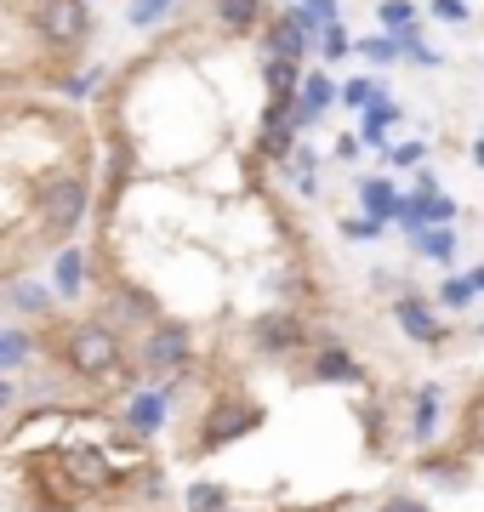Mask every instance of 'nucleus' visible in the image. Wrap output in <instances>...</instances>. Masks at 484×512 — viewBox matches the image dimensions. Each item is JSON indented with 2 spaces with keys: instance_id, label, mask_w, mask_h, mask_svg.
Returning a JSON list of instances; mask_svg holds the SVG:
<instances>
[{
  "instance_id": "nucleus-1",
  "label": "nucleus",
  "mask_w": 484,
  "mask_h": 512,
  "mask_svg": "<svg viewBox=\"0 0 484 512\" xmlns=\"http://www.w3.org/2000/svg\"><path fill=\"white\" fill-rule=\"evenodd\" d=\"M57 353H63V365H69V376H80V382H103V376H114L120 370V330L109 325V319H80V325H69L63 336H57Z\"/></svg>"
},
{
  "instance_id": "nucleus-2",
  "label": "nucleus",
  "mask_w": 484,
  "mask_h": 512,
  "mask_svg": "<svg viewBox=\"0 0 484 512\" xmlns=\"http://www.w3.org/2000/svg\"><path fill=\"white\" fill-rule=\"evenodd\" d=\"M86 205H92V188L80 177H52L40 188V205H35V222L46 239H69L86 222Z\"/></svg>"
},
{
  "instance_id": "nucleus-3",
  "label": "nucleus",
  "mask_w": 484,
  "mask_h": 512,
  "mask_svg": "<svg viewBox=\"0 0 484 512\" xmlns=\"http://www.w3.org/2000/svg\"><path fill=\"white\" fill-rule=\"evenodd\" d=\"M29 23H35V35L46 46H80L92 35V6L86 0H35Z\"/></svg>"
},
{
  "instance_id": "nucleus-4",
  "label": "nucleus",
  "mask_w": 484,
  "mask_h": 512,
  "mask_svg": "<svg viewBox=\"0 0 484 512\" xmlns=\"http://www.w3.org/2000/svg\"><path fill=\"white\" fill-rule=\"evenodd\" d=\"M143 365L160 370V376H183L188 370V325L160 319V325L149 330V342H143Z\"/></svg>"
},
{
  "instance_id": "nucleus-5",
  "label": "nucleus",
  "mask_w": 484,
  "mask_h": 512,
  "mask_svg": "<svg viewBox=\"0 0 484 512\" xmlns=\"http://www.w3.org/2000/svg\"><path fill=\"white\" fill-rule=\"evenodd\" d=\"M211 433H205V450H217L223 439H245L251 427H262V404H251V399H228V404H217L211 410V421H205Z\"/></svg>"
},
{
  "instance_id": "nucleus-6",
  "label": "nucleus",
  "mask_w": 484,
  "mask_h": 512,
  "mask_svg": "<svg viewBox=\"0 0 484 512\" xmlns=\"http://www.w3.org/2000/svg\"><path fill=\"white\" fill-rule=\"evenodd\" d=\"M251 342H257V353L285 359V353H297L308 342V330L297 325V313H262L257 325H251Z\"/></svg>"
},
{
  "instance_id": "nucleus-7",
  "label": "nucleus",
  "mask_w": 484,
  "mask_h": 512,
  "mask_svg": "<svg viewBox=\"0 0 484 512\" xmlns=\"http://www.w3.org/2000/svg\"><path fill=\"white\" fill-rule=\"evenodd\" d=\"M393 319H399V330H405L410 342H422V348H439V342H445V325H439L433 302H422L416 291L393 302Z\"/></svg>"
},
{
  "instance_id": "nucleus-8",
  "label": "nucleus",
  "mask_w": 484,
  "mask_h": 512,
  "mask_svg": "<svg viewBox=\"0 0 484 512\" xmlns=\"http://www.w3.org/2000/svg\"><path fill=\"white\" fill-rule=\"evenodd\" d=\"M314 382H336V387H365V365H359L354 353H342V342H325L314 353Z\"/></svg>"
},
{
  "instance_id": "nucleus-9",
  "label": "nucleus",
  "mask_w": 484,
  "mask_h": 512,
  "mask_svg": "<svg viewBox=\"0 0 484 512\" xmlns=\"http://www.w3.org/2000/svg\"><path fill=\"white\" fill-rule=\"evenodd\" d=\"M439 399H445V387L439 382H422L416 387V399H410V444H416V450H428L433 444V433H439Z\"/></svg>"
},
{
  "instance_id": "nucleus-10",
  "label": "nucleus",
  "mask_w": 484,
  "mask_h": 512,
  "mask_svg": "<svg viewBox=\"0 0 484 512\" xmlns=\"http://www.w3.org/2000/svg\"><path fill=\"white\" fill-rule=\"evenodd\" d=\"M166 393L160 387H137L131 393V404H126V427L137 433V439H149V433H160V421H166Z\"/></svg>"
},
{
  "instance_id": "nucleus-11",
  "label": "nucleus",
  "mask_w": 484,
  "mask_h": 512,
  "mask_svg": "<svg viewBox=\"0 0 484 512\" xmlns=\"http://www.w3.org/2000/svg\"><path fill=\"white\" fill-rule=\"evenodd\" d=\"M52 291L57 296L86 291V251H80V245H63V251L52 256Z\"/></svg>"
},
{
  "instance_id": "nucleus-12",
  "label": "nucleus",
  "mask_w": 484,
  "mask_h": 512,
  "mask_svg": "<svg viewBox=\"0 0 484 512\" xmlns=\"http://www.w3.org/2000/svg\"><path fill=\"white\" fill-rule=\"evenodd\" d=\"M262 46H268V57H280V63H297V57L308 52V29L285 12V18H274V29H268V40H262Z\"/></svg>"
},
{
  "instance_id": "nucleus-13",
  "label": "nucleus",
  "mask_w": 484,
  "mask_h": 512,
  "mask_svg": "<svg viewBox=\"0 0 484 512\" xmlns=\"http://www.w3.org/2000/svg\"><path fill=\"white\" fill-rule=\"evenodd\" d=\"M6 302H12V313H29V319H46L52 313V291L40 279H12L6 285Z\"/></svg>"
},
{
  "instance_id": "nucleus-14",
  "label": "nucleus",
  "mask_w": 484,
  "mask_h": 512,
  "mask_svg": "<svg viewBox=\"0 0 484 512\" xmlns=\"http://www.w3.org/2000/svg\"><path fill=\"white\" fill-rule=\"evenodd\" d=\"M29 359H35V336H29L23 325H6V330H0V370H6V376H18Z\"/></svg>"
},
{
  "instance_id": "nucleus-15",
  "label": "nucleus",
  "mask_w": 484,
  "mask_h": 512,
  "mask_svg": "<svg viewBox=\"0 0 484 512\" xmlns=\"http://www.w3.org/2000/svg\"><path fill=\"white\" fill-rule=\"evenodd\" d=\"M211 6H217V23H223L228 35H245L262 18V0H211Z\"/></svg>"
},
{
  "instance_id": "nucleus-16",
  "label": "nucleus",
  "mask_w": 484,
  "mask_h": 512,
  "mask_svg": "<svg viewBox=\"0 0 484 512\" xmlns=\"http://www.w3.org/2000/svg\"><path fill=\"white\" fill-rule=\"evenodd\" d=\"M183 512H234V507H228V490H223V484L194 478V484L183 490Z\"/></svg>"
},
{
  "instance_id": "nucleus-17",
  "label": "nucleus",
  "mask_w": 484,
  "mask_h": 512,
  "mask_svg": "<svg viewBox=\"0 0 484 512\" xmlns=\"http://www.w3.org/2000/svg\"><path fill=\"white\" fill-rule=\"evenodd\" d=\"M382 29H388L393 40L416 35V6H410V0H382Z\"/></svg>"
},
{
  "instance_id": "nucleus-18",
  "label": "nucleus",
  "mask_w": 484,
  "mask_h": 512,
  "mask_svg": "<svg viewBox=\"0 0 484 512\" xmlns=\"http://www.w3.org/2000/svg\"><path fill=\"white\" fill-rule=\"evenodd\" d=\"M359 200H365V211H371V217L382 222V217H393V205H399V194H393V188L382 183V177H371V183L359 188Z\"/></svg>"
},
{
  "instance_id": "nucleus-19",
  "label": "nucleus",
  "mask_w": 484,
  "mask_h": 512,
  "mask_svg": "<svg viewBox=\"0 0 484 512\" xmlns=\"http://www.w3.org/2000/svg\"><path fill=\"white\" fill-rule=\"evenodd\" d=\"M416 239V251L433 256V262H450V251H456V234L450 228H422V234H410Z\"/></svg>"
},
{
  "instance_id": "nucleus-20",
  "label": "nucleus",
  "mask_w": 484,
  "mask_h": 512,
  "mask_svg": "<svg viewBox=\"0 0 484 512\" xmlns=\"http://www.w3.org/2000/svg\"><path fill=\"white\" fill-rule=\"evenodd\" d=\"M393 120H399V103H388V97H382V103H371V114H365V143H382V131L393 126Z\"/></svg>"
},
{
  "instance_id": "nucleus-21",
  "label": "nucleus",
  "mask_w": 484,
  "mask_h": 512,
  "mask_svg": "<svg viewBox=\"0 0 484 512\" xmlns=\"http://www.w3.org/2000/svg\"><path fill=\"white\" fill-rule=\"evenodd\" d=\"M302 86V74H297V63H280V57H268V92L285 103V92H297Z\"/></svg>"
},
{
  "instance_id": "nucleus-22",
  "label": "nucleus",
  "mask_w": 484,
  "mask_h": 512,
  "mask_svg": "<svg viewBox=\"0 0 484 512\" xmlns=\"http://www.w3.org/2000/svg\"><path fill=\"white\" fill-rule=\"evenodd\" d=\"M342 103H348V109H365V103H382V80H348V86H342Z\"/></svg>"
},
{
  "instance_id": "nucleus-23",
  "label": "nucleus",
  "mask_w": 484,
  "mask_h": 512,
  "mask_svg": "<svg viewBox=\"0 0 484 512\" xmlns=\"http://www.w3.org/2000/svg\"><path fill=\"white\" fill-rule=\"evenodd\" d=\"M177 6V0H131V29H149V23H160Z\"/></svg>"
},
{
  "instance_id": "nucleus-24",
  "label": "nucleus",
  "mask_w": 484,
  "mask_h": 512,
  "mask_svg": "<svg viewBox=\"0 0 484 512\" xmlns=\"http://www.w3.org/2000/svg\"><path fill=\"white\" fill-rule=\"evenodd\" d=\"M473 296H479V285H473V279H445V285H439V302H445V308H456V313H462Z\"/></svg>"
},
{
  "instance_id": "nucleus-25",
  "label": "nucleus",
  "mask_w": 484,
  "mask_h": 512,
  "mask_svg": "<svg viewBox=\"0 0 484 512\" xmlns=\"http://www.w3.org/2000/svg\"><path fill=\"white\" fill-rule=\"evenodd\" d=\"M422 473L439 478V484H462V467H456V461H445V456H428V461H422Z\"/></svg>"
},
{
  "instance_id": "nucleus-26",
  "label": "nucleus",
  "mask_w": 484,
  "mask_h": 512,
  "mask_svg": "<svg viewBox=\"0 0 484 512\" xmlns=\"http://www.w3.org/2000/svg\"><path fill=\"white\" fill-rule=\"evenodd\" d=\"M359 52L371 57V63H393V57L405 52V40H365V46H359Z\"/></svg>"
},
{
  "instance_id": "nucleus-27",
  "label": "nucleus",
  "mask_w": 484,
  "mask_h": 512,
  "mask_svg": "<svg viewBox=\"0 0 484 512\" xmlns=\"http://www.w3.org/2000/svg\"><path fill=\"white\" fill-rule=\"evenodd\" d=\"M75 467H80V484H103L109 478V467H103V456H75Z\"/></svg>"
},
{
  "instance_id": "nucleus-28",
  "label": "nucleus",
  "mask_w": 484,
  "mask_h": 512,
  "mask_svg": "<svg viewBox=\"0 0 484 512\" xmlns=\"http://www.w3.org/2000/svg\"><path fill=\"white\" fill-rule=\"evenodd\" d=\"M422 154H428V148H422V143H416V137H410V143H399V148H393L388 160H393V165H416V160H422Z\"/></svg>"
},
{
  "instance_id": "nucleus-29",
  "label": "nucleus",
  "mask_w": 484,
  "mask_h": 512,
  "mask_svg": "<svg viewBox=\"0 0 484 512\" xmlns=\"http://www.w3.org/2000/svg\"><path fill=\"white\" fill-rule=\"evenodd\" d=\"M433 12H439L445 23H462L467 18V0H433Z\"/></svg>"
},
{
  "instance_id": "nucleus-30",
  "label": "nucleus",
  "mask_w": 484,
  "mask_h": 512,
  "mask_svg": "<svg viewBox=\"0 0 484 512\" xmlns=\"http://www.w3.org/2000/svg\"><path fill=\"white\" fill-rule=\"evenodd\" d=\"M376 228H382V222H342V234H348V239H376Z\"/></svg>"
},
{
  "instance_id": "nucleus-31",
  "label": "nucleus",
  "mask_w": 484,
  "mask_h": 512,
  "mask_svg": "<svg viewBox=\"0 0 484 512\" xmlns=\"http://www.w3.org/2000/svg\"><path fill=\"white\" fill-rule=\"evenodd\" d=\"M342 52H348V35L331 23V29H325V57H342Z\"/></svg>"
},
{
  "instance_id": "nucleus-32",
  "label": "nucleus",
  "mask_w": 484,
  "mask_h": 512,
  "mask_svg": "<svg viewBox=\"0 0 484 512\" xmlns=\"http://www.w3.org/2000/svg\"><path fill=\"white\" fill-rule=\"evenodd\" d=\"M382 512H428V501H416V495H393Z\"/></svg>"
},
{
  "instance_id": "nucleus-33",
  "label": "nucleus",
  "mask_w": 484,
  "mask_h": 512,
  "mask_svg": "<svg viewBox=\"0 0 484 512\" xmlns=\"http://www.w3.org/2000/svg\"><path fill=\"white\" fill-rule=\"evenodd\" d=\"M467 279H473V285H479V296H484V268H473V274H467Z\"/></svg>"
},
{
  "instance_id": "nucleus-34",
  "label": "nucleus",
  "mask_w": 484,
  "mask_h": 512,
  "mask_svg": "<svg viewBox=\"0 0 484 512\" xmlns=\"http://www.w3.org/2000/svg\"><path fill=\"white\" fill-rule=\"evenodd\" d=\"M473 160H479V165H484V143H479V148H473Z\"/></svg>"
},
{
  "instance_id": "nucleus-35",
  "label": "nucleus",
  "mask_w": 484,
  "mask_h": 512,
  "mask_svg": "<svg viewBox=\"0 0 484 512\" xmlns=\"http://www.w3.org/2000/svg\"><path fill=\"white\" fill-rule=\"evenodd\" d=\"M40 512H69V507H40Z\"/></svg>"
},
{
  "instance_id": "nucleus-36",
  "label": "nucleus",
  "mask_w": 484,
  "mask_h": 512,
  "mask_svg": "<svg viewBox=\"0 0 484 512\" xmlns=\"http://www.w3.org/2000/svg\"><path fill=\"white\" fill-rule=\"evenodd\" d=\"M479 416H484V393H479Z\"/></svg>"
},
{
  "instance_id": "nucleus-37",
  "label": "nucleus",
  "mask_w": 484,
  "mask_h": 512,
  "mask_svg": "<svg viewBox=\"0 0 484 512\" xmlns=\"http://www.w3.org/2000/svg\"><path fill=\"white\" fill-rule=\"evenodd\" d=\"M86 6H92V0H86Z\"/></svg>"
},
{
  "instance_id": "nucleus-38",
  "label": "nucleus",
  "mask_w": 484,
  "mask_h": 512,
  "mask_svg": "<svg viewBox=\"0 0 484 512\" xmlns=\"http://www.w3.org/2000/svg\"><path fill=\"white\" fill-rule=\"evenodd\" d=\"M479 336H484V330H479Z\"/></svg>"
}]
</instances>
